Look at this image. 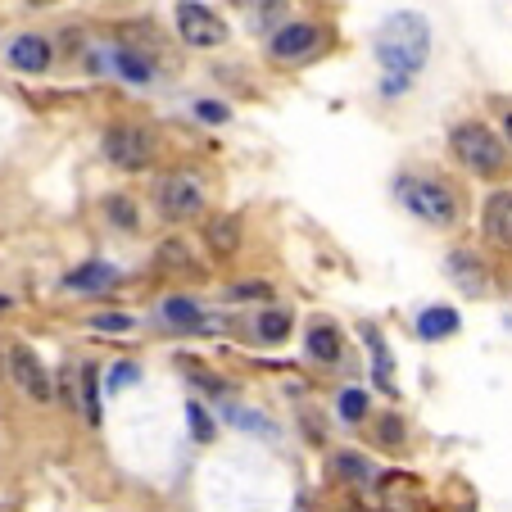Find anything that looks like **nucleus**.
Returning a JSON list of instances; mask_svg holds the SVG:
<instances>
[{
	"label": "nucleus",
	"mask_w": 512,
	"mask_h": 512,
	"mask_svg": "<svg viewBox=\"0 0 512 512\" xmlns=\"http://www.w3.org/2000/svg\"><path fill=\"white\" fill-rule=\"evenodd\" d=\"M426 55H431V23L422 14H395L386 19V28L377 32V59L386 73H399V78H417L426 68Z\"/></svg>",
	"instance_id": "1"
},
{
	"label": "nucleus",
	"mask_w": 512,
	"mask_h": 512,
	"mask_svg": "<svg viewBox=\"0 0 512 512\" xmlns=\"http://www.w3.org/2000/svg\"><path fill=\"white\" fill-rule=\"evenodd\" d=\"M395 195H399V204H404L413 218H422V223H431V227H454L458 200H454V195H449L440 182H422V177H399Z\"/></svg>",
	"instance_id": "2"
},
{
	"label": "nucleus",
	"mask_w": 512,
	"mask_h": 512,
	"mask_svg": "<svg viewBox=\"0 0 512 512\" xmlns=\"http://www.w3.org/2000/svg\"><path fill=\"white\" fill-rule=\"evenodd\" d=\"M454 155L463 159L472 173H485V177L503 173V145H499V136H494L490 127H481V123L454 127Z\"/></svg>",
	"instance_id": "3"
},
{
	"label": "nucleus",
	"mask_w": 512,
	"mask_h": 512,
	"mask_svg": "<svg viewBox=\"0 0 512 512\" xmlns=\"http://www.w3.org/2000/svg\"><path fill=\"white\" fill-rule=\"evenodd\" d=\"M177 37L195 50H213L227 41V23L213 10L195 5V0H182V5H177Z\"/></svg>",
	"instance_id": "4"
},
{
	"label": "nucleus",
	"mask_w": 512,
	"mask_h": 512,
	"mask_svg": "<svg viewBox=\"0 0 512 512\" xmlns=\"http://www.w3.org/2000/svg\"><path fill=\"white\" fill-rule=\"evenodd\" d=\"M159 213L164 218H173V223H182V218H200L204 213V191L195 177L186 173H173L159 182Z\"/></svg>",
	"instance_id": "5"
},
{
	"label": "nucleus",
	"mask_w": 512,
	"mask_h": 512,
	"mask_svg": "<svg viewBox=\"0 0 512 512\" xmlns=\"http://www.w3.org/2000/svg\"><path fill=\"white\" fill-rule=\"evenodd\" d=\"M322 46H327V37H322V28H313V23H286V28H277L268 41L272 59H281V64L309 59V55H318Z\"/></svg>",
	"instance_id": "6"
},
{
	"label": "nucleus",
	"mask_w": 512,
	"mask_h": 512,
	"mask_svg": "<svg viewBox=\"0 0 512 512\" xmlns=\"http://www.w3.org/2000/svg\"><path fill=\"white\" fill-rule=\"evenodd\" d=\"M105 159L109 164H118V168H145L150 164V136L141 132V127H127V123H118V127H109L105 132Z\"/></svg>",
	"instance_id": "7"
},
{
	"label": "nucleus",
	"mask_w": 512,
	"mask_h": 512,
	"mask_svg": "<svg viewBox=\"0 0 512 512\" xmlns=\"http://www.w3.org/2000/svg\"><path fill=\"white\" fill-rule=\"evenodd\" d=\"M10 372H14V381H19V390L28 399H37V404H50V399H55V386H50L46 368L37 363V354L14 349V354H10Z\"/></svg>",
	"instance_id": "8"
},
{
	"label": "nucleus",
	"mask_w": 512,
	"mask_h": 512,
	"mask_svg": "<svg viewBox=\"0 0 512 512\" xmlns=\"http://www.w3.org/2000/svg\"><path fill=\"white\" fill-rule=\"evenodd\" d=\"M485 241L512 245V191H494L485 200Z\"/></svg>",
	"instance_id": "9"
},
{
	"label": "nucleus",
	"mask_w": 512,
	"mask_h": 512,
	"mask_svg": "<svg viewBox=\"0 0 512 512\" xmlns=\"http://www.w3.org/2000/svg\"><path fill=\"white\" fill-rule=\"evenodd\" d=\"M68 290H82V295H100V290L118 286V268H109V263H82V268H73L64 277Z\"/></svg>",
	"instance_id": "10"
},
{
	"label": "nucleus",
	"mask_w": 512,
	"mask_h": 512,
	"mask_svg": "<svg viewBox=\"0 0 512 512\" xmlns=\"http://www.w3.org/2000/svg\"><path fill=\"white\" fill-rule=\"evenodd\" d=\"M10 64L19 68V73H46V68H50V46H46V37H14Z\"/></svg>",
	"instance_id": "11"
},
{
	"label": "nucleus",
	"mask_w": 512,
	"mask_h": 512,
	"mask_svg": "<svg viewBox=\"0 0 512 512\" xmlns=\"http://www.w3.org/2000/svg\"><path fill=\"white\" fill-rule=\"evenodd\" d=\"M204 241H209V250L218 254V259H232V254L241 250V218H236V213L213 218V223L204 227Z\"/></svg>",
	"instance_id": "12"
},
{
	"label": "nucleus",
	"mask_w": 512,
	"mask_h": 512,
	"mask_svg": "<svg viewBox=\"0 0 512 512\" xmlns=\"http://www.w3.org/2000/svg\"><path fill=\"white\" fill-rule=\"evenodd\" d=\"M159 313H164V322H173L177 331H218V318H204L191 300H177V295L173 300H164V309Z\"/></svg>",
	"instance_id": "13"
},
{
	"label": "nucleus",
	"mask_w": 512,
	"mask_h": 512,
	"mask_svg": "<svg viewBox=\"0 0 512 512\" xmlns=\"http://www.w3.org/2000/svg\"><path fill=\"white\" fill-rule=\"evenodd\" d=\"M449 277H454L463 290H472V295H481V290H485V268H481V263H476L467 250H454V254H449Z\"/></svg>",
	"instance_id": "14"
},
{
	"label": "nucleus",
	"mask_w": 512,
	"mask_h": 512,
	"mask_svg": "<svg viewBox=\"0 0 512 512\" xmlns=\"http://www.w3.org/2000/svg\"><path fill=\"white\" fill-rule=\"evenodd\" d=\"M417 331H422L426 340H445L458 331V313L454 309H426L422 318H417Z\"/></svg>",
	"instance_id": "15"
},
{
	"label": "nucleus",
	"mask_w": 512,
	"mask_h": 512,
	"mask_svg": "<svg viewBox=\"0 0 512 512\" xmlns=\"http://www.w3.org/2000/svg\"><path fill=\"white\" fill-rule=\"evenodd\" d=\"M309 354L318 358V363H336V358H340V336H336V327L318 322V327L309 331Z\"/></svg>",
	"instance_id": "16"
},
{
	"label": "nucleus",
	"mask_w": 512,
	"mask_h": 512,
	"mask_svg": "<svg viewBox=\"0 0 512 512\" xmlns=\"http://www.w3.org/2000/svg\"><path fill=\"white\" fill-rule=\"evenodd\" d=\"M363 340L372 345V358H377V363H372V368H377V386H381V390H395V381H390V358H386V340H381V331H377V327H363Z\"/></svg>",
	"instance_id": "17"
},
{
	"label": "nucleus",
	"mask_w": 512,
	"mask_h": 512,
	"mask_svg": "<svg viewBox=\"0 0 512 512\" xmlns=\"http://www.w3.org/2000/svg\"><path fill=\"white\" fill-rule=\"evenodd\" d=\"M227 417H232L241 431H259L263 440H272L277 435V426H272V417H263V413H250V408H241V404H227Z\"/></svg>",
	"instance_id": "18"
},
{
	"label": "nucleus",
	"mask_w": 512,
	"mask_h": 512,
	"mask_svg": "<svg viewBox=\"0 0 512 512\" xmlns=\"http://www.w3.org/2000/svg\"><path fill=\"white\" fill-rule=\"evenodd\" d=\"M82 408H87V422L100 426V372L91 363L82 368Z\"/></svg>",
	"instance_id": "19"
},
{
	"label": "nucleus",
	"mask_w": 512,
	"mask_h": 512,
	"mask_svg": "<svg viewBox=\"0 0 512 512\" xmlns=\"http://www.w3.org/2000/svg\"><path fill=\"white\" fill-rule=\"evenodd\" d=\"M114 64H118V73H123L127 82H141V87H145L150 78H155V73H150V64H145L141 55H132V50H118Z\"/></svg>",
	"instance_id": "20"
},
{
	"label": "nucleus",
	"mask_w": 512,
	"mask_h": 512,
	"mask_svg": "<svg viewBox=\"0 0 512 512\" xmlns=\"http://www.w3.org/2000/svg\"><path fill=\"white\" fill-rule=\"evenodd\" d=\"M105 213L114 218L118 232H136V204H132V200H123V195H109V200H105Z\"/></svg>",
	"instance_id": "21"
},
{
	"label": "nucleus",
	"mask_w": 512,
	"mask_h": 512,
	"mask_svg": "<svg viewBox=\"0 0 512 512\" xmlns=\"http://www.w3.org/2000/svg\"><path fill=\"white\" fill-rule=\"evenodd\" d=\"M340 417H345V422H363V417H368V390L349 386L345 395H340Z\"/></svg>",
	"instance_id": "22"
},
{
	"label": "nucleus",
	"mask_w": 512,
	"mask_h": 512,
	"mask_svg": "<svg viewBox=\"0 0 512 512\" xmlns=\"http://www.w3.org/2000/svg\"><path fill=\"white\" fill-rule=\"evenodd\" d=\"M290 336V318L286 313H263L259 318V340H268V345H277V340Z\"/></svg>",
	"instance_id": "23"
},
{
	"label": "nucleus",
	"mask_w": 512,
	"mask_h": 512,
	"mask_svg": "<svg viewBox=\"0 0 512 512\" xmlns=\"http://www.w3.org/2000/svg\"><path fill=\"white\" fill-rule=\"evenodd\" d=\"M186 422H191L195 440H204V445H209V440H213V422H209V413H204V408L195 404V399H191V404H186Z\"/></svg>",
	"instance_id": "24"
},
{
	"label": "nucleus",
	"mask_w": 512,
	"mask_h": 512,
	"mask_svg": "<svg viewBox=\"0 0 512 512\" xmlns=\"http://www.w3.org/2000/svg\"><path fill=\"white\" fill-rule=\"evenodd\" d=\"M91 327H96V331H109V336H123V331H132L136 322L127 318V313H100V318H91Z\"/></svg>",
	"instance_id": "25"
},
{
	"label": "nucleus",
	"mask_w": 512,
	"mask_h": 512,
	"mask_svg": "<svg viewBox=\"0 0 512 512\" xmlns=\"http://www.w3.org/2000/svg\"><path fill=\"white\" fill-rule=\"evenodd\" d=\"M159 268H191V259H186V245H177V241H168V245H159Z\"/></svg>",
	"instance_id": "26"
},
{
	"label": "nucleus",
	"mask_w": 512,
	"mask_h": 512,
	"mask_svg": "<svg viewBox=\"0 0 512 512\" xmlns=\"http://www.w3.org/2000/svg\"><path fill=\"white\" fill-rule=\"evenodd\" d=\"M336 467H340V476H349V481H368V463H363V458H354V454H340Z\"/></svg>",
	"instance_id": "27"
},
{
	"label": "nucleus",
	"mask_w": 512,
	"mask_h": 512,
	"mask_svg": "<svg viewBox=\"0 0 512 512\" xmlns=\"http://www.w3.org/2000/svg\"><path fill=\"white\" fill-rule=\"evenodd\" d=\"M232 295H236V300H272V286H268V281H241Z\"/></svg>",
	"instance_id": "28"
},
{
	"label": "nucleus",
	"mask_w": 512,
	"mask_h": 512,
	"mask_svg": "<svg viewBox=\"0 0 512 512\" xmlns=\"http://www.w3.org/2000/svg\"><path fill=\"white\" fill-rule=\"evenodd\" d=\"M195 114H200L204 123H227V109L218 105V100H200V105H195Z\"/></svg>",
	"instance_id": "29"
},
{
	"label": "nucleus",
	"mask_w": 512,
	"mask_h": 512,
	"mask_svg": "<svg viewBox=\"0 0 512 512\" xmlns=\"http://www.w3.org/2000/svg\"><path fill=\"white\" fill-rule=\"evenodd\" d=\"M136 377H141V368H132V363H123V368H114V377H109V390H123V386H132Z\"/></svg>",
	"instance_id": "30"
},
{
	"label": "nucleus",
	"mask_w": 512,
	"mask_h": 512,
	"mask_svg": "<svg viewBox=\"0 0 512 512\" xmlns=\"http://www.w3.org/2000/svg\"><path fill=\"white\" fill-rule=\"evenodd\" d=\"M399 435H404V426H399L395 417H386V422H381V440H386V445H395Z\"/></svg>",
	"instance_id": "31"
},
{
	"label": "nucleus",
	"mask_w": 512,
	"mask_h": 512,
	"mask_svg": "<svg viewBox=\"0 0 512 512\" xmlns=\"http://www.w3.org/2000/svg\"><path fill=\"white\" fill-rule=\"evenodd\" d=\"M503 127H508V141H512V114H508V118H503Z\"/></svg>",
	"instance_id": "32"
},
{
	"label": "nucleus",
	"mask_w": 512,
	"mask_h": 512,
	"mask_svg": "<svg viewBox=\"0 0 512 512\" xmlns=\"http://www.w3.org/2000/svg\"><path fill=\"white\" fill-rule=\"evenodd\" d=\"M5 309H10V300H5V295H0V313H5Z\"/></svg>",
	"instance_id": "33"
},
{
	"label": "nucleus",
	"mask_w": 512,
	"mask_h": 512,
	"mask_svg": "<svg viewBox=\"0 0 512 512\" xmlns=\"http://www.w3.org/2000/svg\"><path fill=\"white\" fill-rule=\"evenodd\" d=\"M32 5H50V0H32Z\"/></svg>",
	"instance_id": "34"
}]
</instances>
